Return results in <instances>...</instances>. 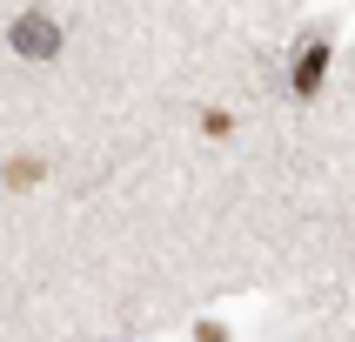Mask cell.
Segmentation results:
<instances>
[{
  "label": "cell",
  "instance_id": "cell-2",
  "mask_svg": "<svg viewBox=\"0 0 355 342\" xmlns=\"http://www.w3.org/2000/svg\"><path fill=\"white\" fill-rule=\"evenodd\" d=\"M322 74H329V40H309V47L295 54V94H315Z\"/></svg>",
  "mask_w": 355,
  "mask_h": 342
},
{
  "label": "cell",
  "instance_id": "cell-1",
  "mask_svg": "<svg viewBox=\"0 0 355 342\" xmlns=\"http://www.w3.org/2000/svg\"><path fill=\"white\" fill-rule=\"evenodd\" d=\"M7 40H14V54H27V60H47V54L60 47V27H54L47 14H20Z\"/></svg>",
  "mask_w": 355,
  "mask_h": 342
}]
</instances>
